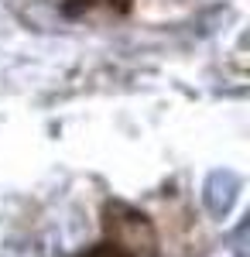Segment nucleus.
<instances>
[{"label":"nucleus","instance_id":"obj_2","mask_svg":"<svg viewBox=\"0 0 250 257\" xmlns=\"http://www.w3.org/2000/svg\"><path fill=\"white\" fill-rule=\"evenodd\" d=\"M79 257H137L131 247H123L120 240H103L96 247H89V250H82Z\"/></svg>","mask_w":250,"mask_h":257},{"label":"nucleus","instance_id":"obj_1","mask_svg":"<svg viewBox=\"0 0 250 257\" xmlns=\"http://www.w3.org/2000/svg\"><path fill=\"white\" fill-rule=\"evenodd\" d=\"M240 196V175L230 172V168H216L206 185H202V199H206V209L212 216H226L233 209V202Z\"/></svg>","mask_w":250,"mask_h":257}]
</instances>
